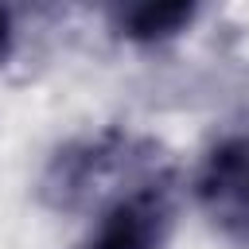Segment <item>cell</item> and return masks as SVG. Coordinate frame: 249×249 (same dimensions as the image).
<instances>
[{
	"mask_svg": "<svg viewBox=\"0 0 249 249\" xmlns=\"http://www.w3.org/2000/svg\"><path fill=\"white\" fill-rule=\"evenodd\" d=\"M198 198L226 233L249 241V140H226L206 156Z\"/></svg>",
	"mask_w": 249,
	"mask_h": 249,
	"instance_id": "1",
	"label": "cell"
},
{
	"mask_svg": "<svg viewBox=\"0 0 249 249\" xmlns=\"http://www.w3.org/2000/svg\"><path fill=\"white\" fill-rule=\"evenodd\" d=\"M167 222H171L167 198L160 191H136V195L117 198L105 210L86 249H160Z\"/></svg>",
	"mask_w": 249,
	"mask_h": 249,
	"instance_id": "2",
	"label": "cell"
},
{
	"mask_svg": "<svg viewBox=\"0 0 249 249\" xmlns=\"http://www.w3.org/2000/svg\"><path fill=\"white\" fill-rule=\"evenodd\" d=\"M202 0H113V27L132 43H163L179 35Z\"/></svg>",
	"mask_w": 249,
	"mask_h": 249,
	"instance_id": "3",
	"label": "cell"
},
{
	"mask_svg": "<svg viewBox=\"0 0 249 249\" xmlns=\"http://www.w3.org/2000/svg\"><path fill=\"white\" fill-rule=\"evenodd\" d=\"M8 43H12V16H8V8L0 0V54L8 51Z\"/></svg>",
	"mask_w": 249,
	"mask_h": 249,
	"instance_id": "4",
	"label": "cell"
}]
</instances>
